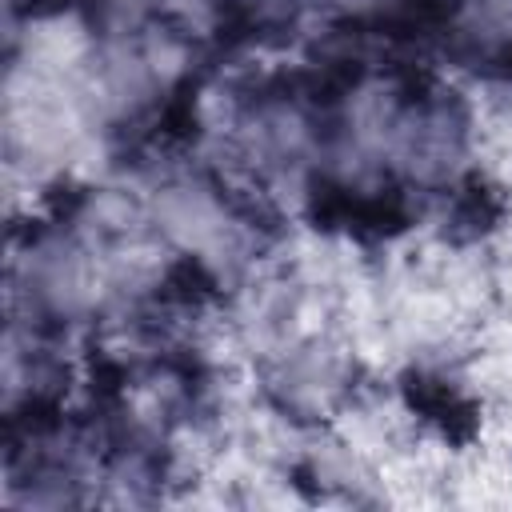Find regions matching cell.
Masks as SVG:
<instances>
[{
    "label": "cell",
    "mask_w": 512,
    "mask_h": 512,
    "mask_svg": "<svg viewBox=\"0 0 512 512\" xmlns=\"http://www.w3.org/2000/svg\"><path fill=\"white\" fill-rule=\"evenodd\" d=\"M404 392H408L412 412H420L424 420H432V424H436L440 432H448V436H464V432L476 424L472 404H468L448 380H436V376H412V380L404 384Z\"/></svg>",
    "instance_id": "6da1fadb"
},
{
    "label": "cell",
    "mask_w": 512,
    "mask_h": 512,
    "mask_svg": "<svg viewBox=\"0 0 512 512\" xmlns=\"http://www.w3.org/2000/svg\"><path fill=\"white\" fill-rule=\"evenodd\" d=\"M500 220V196L496 188H488L480 176L464 180L452 196V208H448V224L456 236H480L488 232L492 224Z\"/></svg>",
    "instance_id": "7a4b0ae2"
},
{
    "label": "cell",
    "mask_w": 512,
    "mask_h": 512,
    "mask_svg": "<svg viewBox=\"0 0 512 512\" xmlns=\"http://www.w3.org/2000/svg\"><path fill=\"white\" fill-rule=\"evenodd\" d=\"M476 64H480L488 76L512 80V40H496V44H488V48L476 56Z\"/></svg>",
    "instance_id": "3957f363"
}]
</instances>
